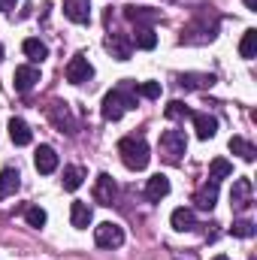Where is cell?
Wrapping results in <instances>:
<instances>
[{
  "label": "cell",
  "mask_w": 257,
  "mask_h": 260,
  "mask_svg": "<svg viewBox=\"0 0 257 260\" xmlns=\"http://www.w3.org/2000/svg\"><path fill=\"white\" fill-rule=\"evenodd\" d=\"M127 109H136V85H133V82H121L118 88H112V91L103 97L100 112H103L106 121H118Z\"/></svg>",
  "instance_id": "obj_1"
},
{
  "label": "cell",
  "mask_w": 257,
  "mask_h": 260,
  "mask_svg": "<svg viewBox=\"0 0 257 260\" xmlns=\"http://www.w3.org/2000/svg\"><path fill=\"white\" fill-rule=\"evenodd\" d=\"M118 154H121V164H124L127 170H133V173L145 170L148 160H151V148H148L145 136H124V139L118 142Z\"/></svg>",
  "instance_id": "obj_2"
},
{
  "label": "cell",
  "mask_w": 257,
  "mask_h": 260,
  "mask_svg": "<svg viewBox=\"0 0 257 260\" xmlns=\"http://www.w3.org/2000/svg\"><path fill=\"white\" fill-rule=\"evenodd\" d=\"M215 37H218V18L209 21V15H200V18H194L191 24L182 27V43H188V46L212 43Z\"/></svg>",
  "instance_id": "obj_3"
},
{
  "label": "cell",
  "mask_w": 257,
  "mask_h": 260,
  "mask_svg": "<svg viewBox=\"0 0 257 260\" xmlns=\"http://www.w3.org/2000/svg\"><path fill=\"white\" fill-rule=\"evenodd\" d=\"M185 151H188V136H185V130H164V133H160V154H164L167 164H179Z\"/></svg>",
  "instance_id": "obj_4"
},
{
  "label": "cell",
  "mask_w": 257,
  "mask_h": 260,
  "mask_svg": "<svg viewBox=\"0 0 257 260\" xmlns=\"http://www.w3.org/2000/svg\"><path fill=\"white\" fill-rule=\"evenodd\" d=\"M46 112H49V121L61 130V133H70V136H73V133L79 130L76 118H73V109H70V103H64V100H52V103L46 106Z\"/></svg>",
  "instance_id": "obj_5"
},
{
  "label": "cell",
  "mask_w": 257,
  "mask_h": 260,
  "mask_svg": "<svg viewBox=\"0 0 257 260\" xmlns=\"http://www.w3.org/2000/svg\"><path fill=\"white\" fill-rule=\"evenodd\" d=\"M94 242H97V248H121L124 245V227L115 221H103L94 227Z\"/></svg>",
  "instance_id": "obj_6"
},
{
  "label": "cell",
  "mask_w": 257,
  "mask_h": 260,
  "mask_svg": "<svg viewBox=\"0 0 257 260\" xmlns=\"http://www.w3.org/2000/svg\"><path fill=\"white\" fill-rule=\"evenodd\" d=\"M64 76H67V82H73V85H82V82H88V79L94 76V67H91V61H88V58L79 52V55H73V58H70V64H67Z\"/></svg>",
  "instance_id": "obj_7"
},
{
  "label": "cell",
  "mask_w": 257,
  "mask_h": 260,
  "mask_svg": "<svg viewBox=\"0 0 257 260\" xmlns=\"http://www.w3.org/2000/svg\"><path fill=\"white\" fill-rule=\"evenodd\" d=\"M124 18L133 21L136 27H151L160 21V9H151V6H124Z\"/></svg>",
  "instance_id": "obj_8"
},
{
  "label": "cell",
  "mask_w": 257,
  "mask_h": 260,
  "mask_svg": "<svg viewBox=\"0 0 257 260\" xmlns=\"http://www.w3.org/2000/svg\"><path fill=\"white\" fill-rule=\"evenodd\" d=\"M115 194H118L115 179H112L109 173H100L97 182H94V203H100V206H112V203H115Z\"/></svg>",
  "instance_id": "obj_9"
},
{
  "label": "cell",
  "mask_w": 257,
  "mask_h": 260,
  "mask_svg": "<svg viewBox=\"0 0 257 260\" xmlns=\"http://www.w3.org/2000/svg\"><path fill=\"white\" fill-rule=\"evenodd\" d=\"M103 46H106V52L115 61H127L130 55H133V43H130V37H124V34H109L103 40Z\"/></svg>",
  "instance_id": "obj_10"
},
{
  "label": "cell",
  "mask_w": 257,
  "mask_h": 260,
  "mask_svg": "<svg viewBox=\"0 0 257 260\" xmlns=\"http://www.w3.org/2000/svg\"><path fill=\"white\" fill-rule=\"evenodd\" d=\"M230 206H233L236 212H245V209L251 206V179H248V176H242V179H236V182H233Z\"/></svg>",
  "instance_id": "obj_11"
},
{
  "label": "cell",
  "mask_w": 257,
  "mask_h": 260,
  "mask_svg": "<svg viewBox=\"0 0 257 260\" xmlns=\"http://www.w3.org/2000/svg\"><path fill=\"white\" fill-rule=\"evenodd\" d=\"M40 82V70L34 64H21V67H15V76H12V85H15V91L18 94H27L34 85Z\"/></svg>",
  "instance_id": "obj_12"
},
{
  "label": "cell",
  "mask_w": 257,
  "mask_h": 260,
  "mask_svg": "<svg viewBox=\"0 0 257 260\" xmlns=\"http://www.w3.org/2000/svg\"><path fill=\"white\" fill-rule=\"evenodd\" d=\"M34 167H37V173L52 176V173L58 170V151H55L52 145H40L37 154H34Z\"/></svg>",
  "instance_id": "obj_13"
},
{
  "label": "cell",
  "mask_w": 257,
  "mask_h": 260,
  "mask_svg": "<svg viewBox=\"0 0 257 260\" xmlns=\"http://www.w3.org/2000/svg\"><path fill=\"white\" fill-rule=\"evenodd\" d=\"M215 203H218V182H206V185H200L197 188V194H194V206L197 209H203V212H212L215 209Z\"/></svg>",
  "instance_id": "obj_14"
},
{
  "label": "cell",
  "mask_w": 257,
  "mask_h": 260,
  "mask_svg": "<svg viewBox=\"0 0 257 260\" xmlns=\"http://www.w3.org/2000/svg\"><path fill=\"white\" fill-rule=\"evenodd\" d=\"M18 188H21V173L15 167H3L0 170V200L12 197Z\"/></svg>",
  "instance_id": "obj_15"
},
{
  "label": "cell",
  "mask_w": 257,
  "mask_h": 260,
  "mask_svg": "<svg viewBox=\"0 0 257 260\" xmlns=\"http://www.w3.org/2000/svg\"><path fill=\"white\" fill-rule=\"evenodd\" d=\"M64 15L76 24H88L91 18V3L88 0H64Z\"/></svg>",
  "instance_id": "obj_16"
},
{
  "label": "cell",
  "mask_w": 257,
  "mask_h": 260,
  "mask_svg": "<svg viewBox=\"0 0 257 260\" xmlns=\"http://www.w3.org/2000/svg\"><path fill=\"white\" fill-rule=\"evenodd\" d=\"M94 221V212H91V206L88 203H82V200H76L73 206H70V224L76 227V230H88V224Z\"/></svg>",
  "instance_id": "obj_17"
},
{
  "label": "cell",
  "mask_w": 257,
  "mask_h": 260,
  "mask_svg": "<svg viewBox=\"0 0 257 260\" xmlns=\"http://www.w3.org/2000/svg\"><path fill=\"white\" fill-rule=\"evenodd\" d=\"M212 85H215L212 73H182L179 76V88H185V91H200V88H212Z\"/></svg>",
  "instance_id": "obj_18"
},
{
  "label": "cell",
  "mask_w": 257,
  "mask_h": 260,
  "mask_svg": "<svg viewBox=\"0 0 257 260\" xmlns=\"http://www.w3.org/2000/svg\"><path fill=\"white\" fill-rule=\"evenodd\" d=\"M167 194H170V179H167V176L157 173V176H151V179L145 182V200H148V203H160Z\"/></svg>",
  "instance_id": "obj_19"
},
{
  "label": "cell",
  "mask_w": 257,
  "mask_h": 260,
  "mask_svg": "<svg viewBox=\"0 0 257 260\" xmlns=\"http://www.w3.org/2000/svg\"><path fill=\"white\" fill-rule=\"evenodd\" d=\"M191 121H194V130H197V136H200V139H212V136L218 133V118H215V115L194 112Z\"/></svg>",
  "instance_id": "obj_20"
},
{
  "label": "cell",
  "mask_w": 257,
  "mask_h": 260,
  "mask_svg": "<svg viewBox=\"0 0 257 260\" xmlns=\"http://www.w3.org/2000/svg\"><path fill=\"white\" fill-rule=\"evenodd\" d=\"M9 139H12L15 145H30L34 133H30V127H27L24 118H9Z\"/></svg>",
  "instance_id": "obj_21"
},
{
  "label": "cell",
  "mask_w": 257,
  "mask_h": 260,
  "mask_svg": "<svg viewBox=\"0 0 257 260\" xmlns=\"http://www.w3.org/2000/svg\"><path fill=\"white\" fill-rule=\"evenodd\" d=\"M130 43H133V49H145V52H151V49L157 46V34H154L151 27H136L133 37H130Z\"/></svg>",
  "instance_id": "obj_22"
},
{
  "label": "cell",
  "mask_w": 257,
  "mask_h": 260,
  "mask_svg": "<svg viewBox=\"0 0 257 260\" xmlns=\"http://www.w3.org/2000/svg\"><path fill=\"white\" fill-rule=\"evenodd\" d=\"M21 52L30 58V64H40V61H46V58H49V49H46V43H40L37 37L24 40V43H21Z\"/></svg>",
  "instance_id": "obj_23"
},
{
  "label": "cell",
  "mask_w": 257,
  "mask_h": 260,
  "mask_svg": "<svg viewBox=\"0 0 257 260\" xmlns=\"http://www.w3.org/2000/svg\"><path fill=\"white\" fill-rule=\"evenodd\" d=\"M173 227L179 230V233H188V230H194L197 227V218H194V209H185V206H179L176 212H173Z\"/></svg>",
  "instance_id": "obj_24"
},
{
  "label": "cell",
  "mask_w": 257,
  "mask_h": 260,
  "mask_svg": "<svg viewBox=\"0 0 257 260\" xmlns=\"http://www.w3.org/2000/svg\"><path fill=\"white\" fill-rule=\"evenodd\" d=\"M230 151L239 154L245 164H254L257 160V148L248 142V139H242V136H233V139H230Z\"/></svg>",
  "instance_id": "obj_25"
},
{
  "label": "cell",
  "mask_w": 257,
  "mask_h": 260,
  "mask_svg": "<svg viewBox=\"0 0 257 260\" xmlns=\"http://www.w3.org/2000/svg\"><path fill=\"white\" fill-rule=\"evenodd\" d=\"M64 191H79L85 182V170L82 167H64Z\"/></svg>",
  "instance_id": "obj_26"
},
{
  "label": "cell",
  "mask_w": 257,
  "mask_h": 260,
  "mask_svg": "<svg viewBox=\"0 0 257 260\" xmlns=\"http://www.w3.org/2000/svg\"><path fill=\"white\" fill-rule=\"evenodd\" d=\"M227 176H233V164L224 160V157H215V160L209 164V179H212V182H221V179H227Z\"/></svg>",
  "instance_id": "obj_27"
},
{
  "label": "cell",
  "mask_w": 257,
  "mask_h": 260,
  "mask_svg": "<svg viewBox=\"0 0 257 260\" xmlns=\"http://www.w3.org/2000/svg\"><path fill=\"white\" fill-rule=\"evenodd\" d=\"M239 55H242L245 61H251V58L257 55V30L254 27L245 30V37H242V43H239Z\"/></svg>",
  "instance_id": "obj_28"
},
{
  "label": "cell",
  "mask_w": 257,
  "mask_h": 260,
  "mask_svg": "<svg viewBox=\"0 0 257 260\" xmlns=\"http://www.w3.org/2000/svg\"><path fill=\"white\" fill-rule=\"evenodd\" d=\"M230 233L233 236H239V239H251L257 233L254 221H248V218H242V221H233V227H230Z\"/></svg>",
  "instance_id": "obj_29"
},
{
  "label": "cell",
  "mask_w": 257,
  "mask_h": 260,
  "mask_svg": "<svg viewBox=\"0 0 257 260\" xmlns=\"http://www.w3.org/2000/svg\"><path fill=\"white\" fill-rule=\"evenodd\" d=\"M24 221L30 224V227H46V209H40V206H27V212H24Z\"/></svg>",
  "instance_id": "obj_30"
},
{
  "label": "cell",
  "mask_w": 257,
  "mask_h": 260,
  "mask_svg": "<svg viewBox=\"0 0 257 260\" xmlns=\"http://www.w3.org/2000/svg\"><path fill=\"white\" fill-rule=\"evenodd\" d=\"M194 112L182 103V100H173V103H167V118H173V121H179V118H191Z\"/></svg>",
  "instance_id": "obj_31"
},
{
  "label": "cell",
  "mask_w": 257,
  "mask_h": 260,
  "mask_svg": "<svg viewBox=\"0 0 257 260\" xmlns=\"http://www.w3.org/2000/svg\"><path fill=\"white\" fill-rule=\"evenodd\" d=\"M136 94L145 97V100H157L160 97V82H142V85H136Z\"/></svg>",
  "instance_id": "obj_32"
},
{
  "label": "cell",
  "mask_w": 257,
  "mask_h": 260,
  "mask_svg": "<svg viewBox=\"0 0 257 260\" xmlns=\"http://www.w3.org/2000/svg\"><path fill=\"white\" fill-rule=\"evenodd\" d=\"M15 3H18V0H0V12H9V9H15Z\"/></svg>",
  "instance_id": "obj_33"
},
{
  "label": "cell",
  "mask_w": 257,
  "mask_h": 260,
  "mask_svg": "<svg viewBox=\"0 0 257 260\" xmlns=\"http://www.w3.org/2000/svg\"><path fill=\"white\" fill-rule=\"evenodd\" d=\"M242 3H245V6H248L251 12H254V9H257V0H242Z\"/></svg>",
  "instance_id": "obj_34"
},
{
  "label": "cell",
  "mask_w": 257,
  "mask_h": 260,
  "mask_svg": "<svg viewBox=\"0 0 257 260\" xmlns=\"http://www.w3.org/2000/svg\"><path fill=\"white\" fill-rule=\"evenodd\" d=\"M0 61H3V43H0Z\"/></svg>",
  "instance_id": "obj_35"
},
{
  "label": "cell",
  "mask_w": 257,
  "mask_h": 260,
  "mask_svg": "<svg viewBox=\"0 0 257 260\" xmlns=\"http://www.w3.org/2000/svg\"><path fill=\"white\" fill-rule=\"evenodd\" d=\"M215 260H227V257H215Z\"/></svg>",
  "instance_id": "obj_36"
}]
</instances>
